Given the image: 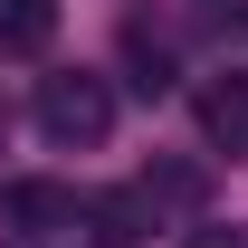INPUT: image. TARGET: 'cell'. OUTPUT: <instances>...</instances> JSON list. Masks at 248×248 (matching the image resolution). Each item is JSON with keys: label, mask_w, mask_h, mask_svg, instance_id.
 I'll return each mask as SVG.
<instances>
[{"label": "cell", "mask_w": 248, "mask_h": 248, "mask_svg": "<svg viewBox=\"0 0 248 248\" xmlns=\"http://www.w3.org/2000/svg\"><path fill=\"white\" fill-rule=\"evenodd\" d=\"M38 134L67 143V153H77V143H105V134H115V86H105L95 67L48 77V86H38Z\"/></svg>", "instance_id": "6da1fadb"}, {"label": "cell", "mask_w": 248, "mask_h": 248, "mask_svg": "<svg viewBox=\"0 0 248 248\" xmlns=\"http://www.w3.org/2000/svg\"><path fill=\"white\" fill-rule=\"evenodd\" d=\"M77 219H86V239H95V248H134L143 229H153L143 191H86V201H77Z\"/></svg>", "instance_id": "7a4b0ae2"}, {"label": "cell", "mask_w": 248, "mask_h": 248, "mask_svg": "<svg viewBox=\"0 0 248 248\" xmlns=\"http://www.w3.org/2000/svg\"><path fill=\"white\" fill-rule=\"evenodd\" d=\"M0 210L19 219V239H48V229H77V191H58V182H10Z\"/></svg>", "instance_id": "3957f363"}, {"label": "cell", "mask_w": 248, "mask_h": 248, "mask_svg": "<svg viewBox=\"0 0 248 248\" xmlns=\"http://www.w3.org/2000/svg\"><path fill=\"white\" fill-rule=\"evenodd\" d=\"M201 134L229 143V153H248V77H210L201 86Z\"/></svg>", "instance_id": "277c9868"}, {"label": "cell", "mask_w": 248, "mask_h": 248, "mask_svg": "<svg viewBox=\"0 0 248 248\" xmlns=\"http://www.w3.org/2000/svg\"><path fill=\"white\" fill-rule=\"evenodd\" d=\"M134 191H143V210H201V201H210V172H201V162H153Z\"/></svg>", "instance_id": "5b68a950"}, {"label": "cell", "mask_w": 248, "mask_h": 248, "mask_svg": "<svg viewBox=\"0 0 248 248\" xmlns=\"http://www.w3.org/2000/svg\"><path fill=\"white\" fill-rule=\"evenodd\" d=\"M58 38V0H0V48L10 58H38Z\"/></svg>", "instance_id": "8992f818"}, {"label": "cell", "mask_w": 248, "mask_h": 248, "mask_svg": "<svg viewBox=\"0 0 248 248\" xmlns=\"http://www.w3.org/2000/svg\"><path fill=\"white\" fill-rule=\"evenodd\" d=\"M124 67H134V86H143V95H162V86H172V48H162L143 19H124Z\"/></svg>", "instance_id": "52a82bcc"}, {"label": "cell", "mask_w": 248, "mask_h": 248, "mask_svg": "<svg viewBox=\"0 0 248 248\" xmlns=\"http://www.w3.org/2000/svg\"><path fill=\"white\" fill-rule=\"evenodd\" d=\"M182 248H248V229H239V219H201Z\"/></svg>", "instance_id": "ba28073f"}]
</instances>
